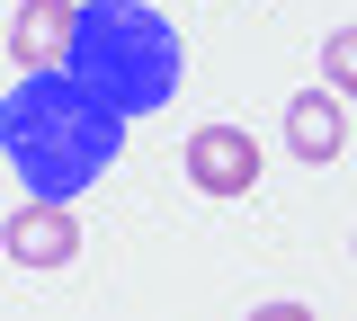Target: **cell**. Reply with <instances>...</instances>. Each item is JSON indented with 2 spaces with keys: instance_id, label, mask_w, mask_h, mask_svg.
<instances>
[{
  "instance_id": "7",
  "label": "cell",
  "mask_w": 357,
  "mask_h": 321,
  "mask_svg": "<svg viewBox=\"0 0 357 321\" xmlns=\"http://www.w3.org/2000/svg\"><path fill=\"white\" fill-rule=\"evenodd\" d=\"M321 90H340V98H357V27H340V36L321 45Z\"/></svg>"
},
{
  "instance_id": "3",
  "label": "cell",
  "mask_w": 357,
  "mask_h": 321,
  "mask_svg": "<svg viewBox=\"0 0 357 321\" xmlns=\"http://www.w3.org/2000/svg\"><path fill=\"white\" fill-rule=\"evenodd\" d=\"M178 170H188V187H197V196H223V205H232V196H250V187H259V134H250V125H197V134L178 143Z\"/></svg>"
},
{
  "instance_id": "2",
  "label": "cell",
  "mask_w": 357,
  "mask_h": 321,
  "mask_svg": "<svg viewBox=\"0 0 357 321\" xmlns=\"http://www.w3.org/2000/svg\"><path fill=\"white\" fill-rule=\"evenodd\" d=\"M81 90H98L116 116H152L178 98V72H188V45L178 27L152 9V0H81V27H72V63H63Z\"/></svg>"
},
{
  "instance_id": "4",
  "label": "cell",
  "mask_w": 357,
  "mask_h": 321,
  "mask_svg": "<svg viewBox=\"0 0 357 321\" xmlns=\"http://www.w3.org/2000/svg\"><path fill=\"white\" fill-rule=\"evenodd\" d=\"M0 250H9L18 268H72V259H81V214L54 205V196H27V205L0 224Z\"/></svg>"
},
{
  "instance_id": "8",
  "label": "cell",
  "mask_w": 357,
  "mask_h": 321,
  "mask_svg": "<svg viewBox=\"0 0 357 321\" xmlns=\"http://www.w3.org/2000/svg\"><path fill=\"white\" fill-rule=\"evenodd\" d=\"M250 321H321L312 304H250Z\"/></svg>"
},
{
  "instance_id": "1",
  "label": "cell",
  "mask_w": 357,
  "mask_h": 321,
  "mask_svg": "<svg viewBox=\"0 0 357 321\" xmlns=\"http://www.w3.org/2000/svg\"><path fill=\"white\" fill-rule=\"evenodd\" d=\"M0 152L27 179V196L72 205L107 179V161L126 152V116L72 72H18V90L0 98Z\"/></svg>"
},
{
  "instance_id": "6",
  "label": "cell",
  "mask_w": 357,
  "mask_h": 321,
  "mask_svg": "<svg viewBox=\"0 0 357 321\" xmlns=\"http://www.w3.org/2000/svg\"><path fill=\"white\" fill-rule=\"evenodd\" d=\"M286 152L312 161V170L349 152V107H340V90H321V81H312V90L286 98Z\"/></svg>"
},
{
  "instance_id": "9",
  "label": "cell",
  "mask_w": 357,
  "mask_h": 321,
  "mask_svg": "<svg viewBox=\"0 0 357 321\" xmlns=\"http://www.w3.org/2000/svg\"><path fill=\"white\" fill-rule=\"evenodd\" d=\"M0 45H9V9H0Z\"/></svg>"
},
{
  "instance_id": "5",
  "label": "cell",
  "mask_w": 357,
  "mask_h": 321,
  "mask_svg": "<svg viewBox=\"0 0 357 321\" xmlns=\"http://www.w3.org/2000/svg\"><path fill=\"white\" fill-rule=\"evenodd\" d=\"M72 27H81V0H18L9 9V63L18 72H63Z\"/></svg>"
}]
</instances>
